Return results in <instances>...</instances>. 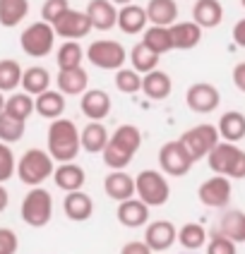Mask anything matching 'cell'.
Wrapping results in <instances>:
<instances>
[{"instance_id": "5b68a950", "label": "cell", "mask_w": 245, "mask_h": 254, "mask_svg": "<svg viewBox=\"0 0 245 254\" xmlns=\"http://www.w3.org/2000/svg\"><path fill=\"white\" fill-rule=\"evenodd\" d=\"M19 216L29 228H46L53 218V197L43 187H31L19 206Z\"/></svg>"}, {"instance_id": "9c48e42d", "label": "cell", "mask_w": 245, "mask_h": 254, "mask_svg": "<svg viewBox=\"0 0 245 254\" xmlns=\"http://www.w3.org/2000/svg\"><path fill=\"white\" fill-rule=\"evenodd\" d=\"M195 166V158L187 154V149L183 146L180 139H173L161 144L159 149V168L163 175H171V178H183L187 175Z\"/></svg>"}, {"instance_id": "60d3db41", "label": "cell", "mask_w": 245, "mask_h": 254, "mask_svg": "<svg viewBox=\"0 0 245 254\" xmlns=\"http://www.w3.org/2000/svg\"><path fill=\"white\" fill-rule=\"evenodd\" d=\"M70 10V0H43L41 5V19L48 22L51 27L56 24L63 14Z\"/></svg>"}, {"instance_id": "ac0fdd59", "label": "cell", "mask_w": 245, "mask_h": 254, "mask_svg": "<svg viewBox=\"0 0 245 254\" xmlns=\"http://www.w3.org/2000/svg\"><path fill=\"white\" fill-rule=\"evenodd\" d=\"M56 86L63 96H82L89 89V74L84 67H72V70H58Z\"/></svg>"}, {"instance_id": "8992f818", "label": "cell", "mask_w": 245, "mask_h": 254, "mask_svg": "<svg viewBox=\"0 0 245 254\" xmlns=\"http://www.w3.org/2000/svg\"><path fill=\"white\" fill-rule=\"evenodd\" d=\"M135 197L142 199L149 209L163 206L171 197V185H168L166 175L161 170H142L135 178Z\"/></svg>"}, {"instance_id": "52a82bcc", "label": "cell", "mask_w": 245, "mask_h": 254, "mask_svg": "<svg viewBox=\"0 0 245 254\" xmlns=\"http://www.w3.org/2000/svg\"><path fill=\"white\" fill-rule=\"evenodd\" d=\"M86 58L94 67L106 72H118L120 67H125L128 63V51L120 41H113V39H99L94 41L89 48H86Z\"/></svg>"}, {"instance_id": "83f0119b", "label": "cell", "mask_w": 245, "mask_h": 254, "mask_svg": "<svg viewBox=\"0 0 245 254\" xmlns=\"http://www.w3.org/2000/svg\"><path fill=\"white\" fill-rule=\"evenodd\" d=\"M216 129H219L221 141L238 144L241 139H245V115L238 113V111H229V113H224L219 118Z\"/></svg>"}, {"instance_id": "e575fe53", "label": "cell", "mask_w": 245, "mask_h": 254, "mask_svg": "<svg viewBox=\"0 0 245 254\" xmlns=\"http://www.w3.org/2000/svg\"><path fill=\"white\" fill-rule=\"evenodd\" d=\"M178 242L185 252H197L207 245V228L202 223H185L178 230Z\"/></svg>"}, {"instance_id": "8fae6325", "label": "cell", "mask_w": 245, "mask_h": 254, "mask_svg": "<svg viewBox=\"0 0 245 254\" xmlns=\"http://www.w3.org/2000/svg\"><path fill=\"white\" fill-rule=\"evenodd\" d=\"M233 194V185L229 178L224 175H214V178H207L197 190V197L207 209H226Z\"/></svg>"}, {"instance_id": "277c9868", "label": "cell", "mask_w": 245, "mask_h": 254, "mask_svg": "<svg viewBox=\"0 0 245 254\" xmlns=\"http://www.w3.org/2000/svg\"><path fill=\"white\" fill-rule=\"evenodd\" d=\"M207 163L214 170V175H224L229 180H243L245 178V151L238 144L219 141L212 149V154L207 156Z\"/></svg>"}, {"instance_id": "3957f363", "label": "cell", "mask_w": 245, "mask_h": 254, "mask_svg": "<svg viewBox=\"0 0 245 254\" xmlns=\"http://www.w3.org/2000/svg\"><path fill=\"white\" fill-rule=\"evenodd\" d=\"M53 158L46 149H27L17 158V178L29 187H41L48 178H53Z\"/></svg>"}, {"instance_id": "ffe728a7", "label": "cell", "mask_w": 245, "mask_h": 254, "mask_svg": "<svg viewBox=\"0 0 245 254\" xmlns=\"http://www.w3.org/2000/svg\"><path fill=\"white\" fill-rule=\"evenodd\" d=\"M103 192L118 204L128 201L135 197V178H130L125 170H111L103 180Z\"/></svg>"}, {"instance_id": "d6986e66", "label": "cell", "mask_w": 245, "mask_h": 254, "mask_svg": "<svg viewBox=\"0 0 245 254\" xmlns=\"http://www.w3.org/2000/svg\"><path fill=\"white\" fill-rule=\"evenodd\" d=\"M118 221H120V226L125 228H142L149 223V206L144 204L142 199L132 197L128 201H120L118 204Z\"/></svg>"}, {"instance_id": "4fadbf2b", "label": "cell", "mask_w": 245, "mask_h": 254, "mask_svg": "<svg viewBox=\"0 0 245 254\" xmlns=\"http://www.w3.org/2000/svg\"><path fill=\"white\" fill-rule=\"evenodd\" d=\"M53 31H56V36L65 39V41H80V39H84L86 34L91 31V22H89L86 12H80V10H72L70 7L53 24Z\"/></svg>"}, {"instance_id": "4316f807", "label": "cell", "mask_w": 245, "mask_h": 254, "mask_svg": "<svg viewBox=\"0 0 245 254\" xmlns=\"http://www.w3.org/2000/svg\"><path fill=\"white\" fill-rule=\"evenodd\" d=\"M171 91H173V82L166 72L154 70V72H149V74L142 77V94L147 99L163 101V99L171 96Z\"/></svg>"}, {"instance_id": "7402d4cb", "label": "cell", "mask_w": 245, "mask_h": 254, "mask_svg": "<svg viewBox=\"0 0 245 254\" xmlns=\"http://www.w3.org/2000/svg\"><path fill=\"white\" fill-rule=\"evenodd\" d=\"M214 233L233 240L236 245H243L245 242V213L238 211V209H226V211L219 216V226H216Z\"/></svg>"}, {"instance_id": "484cf974", "label": "cell", "mask_w": 245, "mask_h": 254, "mask_svg": "<svg viewBox=\"0 0 245 254\" xmlns=\"http://www.w3.org/2000/svg\"><path fill=\"white\" fill-rule=\"evenodd\" d=\"M34 111L41 118L53 123L58 118H63V113H65V96L58 89H48V91H43L41 96L34 99Z\"/></svg>"}, {"instance_id": "ba28073f", "label": "cell", "mask_w": 245, "mask_h": 254, "mask_svg": "<svg viewBox=\"0 0 245 254\" xmlns=\"http://www.w3.org/2000/svg\"><path fill=\"white\" fill-rule=\"evenodd\" d=\"M19 46H22V51H24L29 58L41 60V58L53 53V46H56V31H53V27H51L48 22H43V19L41 22H34V24H29V27L22 31Z\"/></svg>"}, {"instance_id": "5bb4252c", "label": "cell", "mask_w": 245, "mask_h": 254, "mask_svg": "<svg viewBox=\"0 0 245 254\" xmlns=\"http://www.w3.org/2000/svg\"><path fill=\"white\" fill-rule=\"evenodd\" d=\"M144 242L152 252H166L178 242V228L171 221H152L144 230Z\"/></svg>"}, {"instance_id": "f6af8a7d", "label": "cell", "mask_w": 245, "mask_h": 254, "mask_svg": "<svg viewBox=\"0 0 245 254\" xmlns=\"http://www.w3.org/2000/svg\"><path fill=\"white\" fill-rule=\"evenodd\" d=\"M120 254H154V252L149 250V245H147L144 240H130V242L123 245Z\"/></svg>"}, {"instance_id": "1f68e13d", "label": "cell", "mask_w": 245, "mask_h": 254, "mask_svg": "<svg viewBox=\"0 0 245 254\" xmlns=\"http://www.w3.org/2000/svg\"><path fill=\"white\" fill-rule=\"evenodd\" d=\"M159 58L154 51H149L147 46H144L142 41L135 43L132 46V51H130V65H132V70L140 72V74H149V72L159 70Z\"/></svg>"}, {"instance_id": "7a4b0ae2", "label": "cell", "mask_w": 245, "mask_h": 254, "mask_svg": "<svg viewBox=\"0 0 245 254\" xmlns=\"http://www.w3.org/2000/svg\"><path fill=\"white\" fill-rule=\"evenodd\" d=\"M142 146V132L137 125H120L111 134V139L103 149V163L111 170H125L132 163L135 154Z\"/></svg>"}, {"instance_id": "e0dca14e", "label": "cell", "mask_w": 245, "mask_h": 254, "mask_svg": "<svg viewBox=\"0 0 245 254\" xmlns=\"http://www.w3.org/2000/svg\"><path fill=\"white\" fill-rule=\"evenodd\" d=\"M53 183L63 192H80L86 183V173L75 161L72 163H58V168L53 170Z\"/></svg>"}, {"instance_id": "cb8c5ba5", "label": "cell", "mask_w": 245, "mask_h": 254, "mask_svg": "<svg viewBox=\"0 0 245 254\" xmlns=\"http://www.w3.org/2000/svg\"><path fill=\"white\" fill-rule=\"evenodd\" d=\"M144 10H147V19L152 22V27H173L178 22L175 0H149Z\"/></svg>"}, {"instance_id": "d590c367", "label": "cell", "mask_w": 245, "mask_h": 254, "mask_svg": "<svg viewBox=\"0 0 245 254\" xmlns=\"http://www.w3.org/2000/svg\"><path fill=\"white\" fill-rule=\"evenodd\" d=\"M84 48L77 41H65L60 43V48L56 51V63L58 70H72V67H82L84 60Z\"/></svg>"}, {"instance_id": "816d5d0a", "label": "cell", "mask_w": 245, "mask_h": 254, "mask_svg": "<svg viewBox=\"0 0 245 254\" xmlns=\"http://www.w3.org/2000/svg\"><path fill=\"white\" fill-rule=\"evenodd\" d=\"M241 5H243V7H245V0H241Z\"/></svg>"}, {"instance_id": "f5cc1de1", "label": "cell", "mask_w": 245, "mask_h": 254, "mask_svg": "<svg viewBox=\"0 0 245 254\" xmlns=\"http://www.w3.org/2000/svg\"><path fill=\"white\" fill-rule=\"evenodd\" d=\"M187 254H197V252H187Z\"/></svg>"}, {"instance_id": "f35d334b", "label": "cell", "mask_w": 245, "mask_h": 254, "mask_svg": "<svg viewBox=\"0 0 245 254\" xmlns=\"http://www.w3.org/2000/svg\"><path fill=\"white\" fill-rule=\"evenodd\" d=\"M27 132V123L17 120L12 115H7L5 111L0 113V141L2 144H17Z\"/></svg>"}, {"instance_id": "d4e9b609", "label": "cell", "mask_w": 245, "mask_h": 254, "mask_svg": "<svg viewBox=\"0 0 245 254\" xmlns=\"http://www.w3.org/2000/svg\"><path fill=\"white\" fill-rule=\"evenodd\" d=\"M147 10L142 5H125L118 10V29L128 36H135V34H144L147 29Z\"/></svg>"}, {"instance_id": "6da1fadb", "label": "cell", "mask_w": 245, "mask_h": 254, "mask_svg": "<svg viewBox=\"0 0 245 254\" xmlns=\"http://www.w3.org/2000/svg\"><path fill=\"white\" fill-rule=\"evenodd\" d=\"M46 151L58 163H72L77 154L82 151L80 141V127L68 118H58L48 125L46 132Z\"/></svg>"}, {"instance_id": "8d00e7d4", "label": "cell", "mask_w": 245, "mask_h": 254, "mask_svg": "<svg viewBox=\"0 0 245 254\" xmlns=\"http://www.w3.org/2000/svg\"><path fill=\"white\" fill-rule=\"evenodd\" d=\"M22 65L17 60H0V91L2 94H14L17 86H22Z\"/></svg>"}, {"instance_id": "f1b7e54d", "label": "cell", "mask_w": 245, "mask_h": 254, "mask_svg": "<svg viewBox=\"0 0 245 254\" xmlns=\"http://www.w3.org/2000/svg\"><path fill=\"white\" fill-rule=\"evenodd\" d=\"M108 139H111V134L103 127V123H89L80 129V141L86 154H103Z\"/></svg>"}, {"instance_id": "9a60e30c", "label": "cell", "mask_w": 245, "mask_h": 254, "mask_svg": "<svg viewBox=\"0 0 245 254\" xmlns=\"http://www.w3.org/2000/svg\"><path fill=\"white\" fill-rule=\"evenodd\" d=\"M80 108L89 123H101L111 115V96L103 89H86L82 94Z\"/></svg>"}, {"instance_id": "7c38bea8", "label": "cell", "mask_w": 245, "mask_h": 254, "mask_svg": "<svg viewBox=\"0 0 245 254\" xmlns=\"http://www.w3.org/2000/svg\"><path fill=\"white\" fill-rule=\"evenodd\" d=\"M185 103H187V108H190L192 113L209 115L219 108L221 94H219V89H216L214 84H209V82H197V84H192L190 89H187Z\"/></svg>"}, {"instance_id": "ee69618b", "label": "cell", "mask_w": 245, "mask_h": 254, "mask_svg": "<svg viewBox=\"0 0 245 254\" xmlns=\"http://www.w3.org/2000/svg\"><path fill=\"white\" fill-rule=\"evenodd\" d=\"M19 240L12 228H0V254H17Z\"/></svg>"}, {"instance_id": "ab89813d", "label": "cell", "mask_w": 245, "mask_h": 254, "mask_svg": "<svg viewBox=\"0 0 245 254\" xmlns=\"http://www.w3.org/2000/svg\"><path fill=\"white\" fill-rule=\"evenodd\" d=\"M115 89L120 94H140L142 91V74L135 72L132 67H120L115 72Z\"/></svg>"}, {"instance_id": "30bf717a", "label": "cell", "mask_w": 245, "mask_h": 254, "mask_svg": "<svg viewBox=\"0 0 245 254\" xmlns=\"http://www.w3.org/2000/svg\"><path fill=\"white\" fill-rule=\"evenodd\" d=\"M180 141H183V146L187 149V154L192 156L195 161H200V158H207V156L212 154V149L221 141V137H219L216 125L202 123V125H195V127H190V129H185L180 134Z\"/></svg>"}, {"instance_id": "bcb514c9", "label": "cell", "mask_w": 245, "mask_h": 254, "mask_svg": "<svg viewBox=\"0 0 245 254\" xmlns=\"http://www.w3.org/2000/svg\"><path fill=\"white\" fill-rule=\"evenodd\" d=\"M233 84H236V89L238 91H243L245 94V63H238L236 67H233Z\"/></svg>"}, {"instance_id": "d6a6232c", "label": "cell", "mask_w": 245, "mask_h": 254, "mask_svg": "<svg viewBox=\"0 0 245 254\" xmlns=\"http://www.w3.org/2000/svg\"><path fill=\"white\" fill-rule=\"evenodd\" d=\"M29 0H0V24L2 27H17L27 19Z\"/></svg>"}, {"instance_id": "74e56055", "label": "cell", "mask_w": 245, "mask_h": 254, "mask_svg": "<svg viewBox=\"0 0 245 254\" xmlns=\"http://www.w3.org/2000/svg\"><path fill=\"white\" fill-rule=\"evenodd\" d=\"M5 113L17 118V120H24L34 113V96H29L24 91H14L5 99Z\"/></svg>"}, {"instance_id": "f907efd6", "label": "cell", "mask_w": 245, "mask_h": 254, "mask_svg": "<svg viewBox=\"0 0 245 254\" xmlns=\"http://www.w3.org/2000/svg\"><path fill=\"white\" fill-rule=\"evenodd\" d=\"M2 111H5V94L0 91V113H2Z\"/></svg>"}, {"instance_id": "7dc6e473", "label": "cell", "mask_w": 245, "mask_h": 254, "mask_svg": "<svg viewBox=\"0 0 245 254\" xmlns=\"http://www.w3.org/2000/svg\"><path fill=\"white\" fill-rule=\"evenodd\" d=\"M233 41L238 43L241 48H245V17L233 24Z\"/></svg>"}, {"instance_id": "f546056e", "label": "cell", "mask_w": 245, "mask_h": 254, "mask_svg": "<svg viewBox=\"0 0 245 254\" xmlns=\"http://www.w3.org/2000/svg\"><path fill=\"white\" fill-rule=\"evenodd\" d=\"M171 29V39L175 51H192L202 41V29L195 22H175Z\"/></svg>"}, {"instance_id": "2e32d148", "label": "cell", "mask_w": 245, "mask_h": 254, "mask_svg": "<svg viewBox=\"0 0 245 254\" xmlns=\"http://www.w3.org/2000/svg\"><path fill=\"white\" fill-rule=\"evenodd\" d=\"M84 12L91 22V29L96 31H111L118 27V7L111 0H89Z\"/></svg>"}, {"instance_id": "7bdbcfd3", "label": "cell", "mask_w": 245, "mask_h": 254, "mask_svg": "<svg viewBox=\"0 0 245 254\" xmlns=\"http://www.w3.org/2000/svg\"><path fill=\"white\" fill-rule=\"evenodd\" d=\"M207 254H238V250H236V242L233 240L214 233L209 238V242H207Z\"/></svg>"}, {"instance_id": "603a6c76", "label": "cell", "mask_w": 245, "mask_h": 254, "mask_svg": "<svg viewBox=\"0 0 245 254\" xmlns=\"http://www.w3.org/2000/svg\"><path fill=\"white\" fill-rule=\"evenodd\" d=\"M224 19V7L219 0H195L192 5V22L200 29H214Z\"/></svg>"}, {"instance_id": "44dd1931", "label": "cell", "mask_w": 245, "mask_h": 254, "mask_svg": "<svg viewBox=\"0 0 245 254\" xmlns=\"http://www.w3.org/2000/svg\"><path fill=\"white\" fill-rule=\"evenodd\" d=\"M63 211L65 216L75 221V223H84L91 218V213H94V201L91 197L86 194V192H68L65 199H63Z\"/></svg>"}, {"instance_id": "836d02e7", "label": "cell", "mask_w": 245, "mask_h": 254, "mask_svg": "<svg viewBox=\"0 0 245 254\" xmlns=\"http://www.w3.org/2000/svg\"><path fill=\"white\" fill-rule=\"evenodd\" d=\"M142 43L149 48V51H154L157 56H163V53L173 51L171 29L168 27H149V29H144Z\"/></svg>"}, {"instance_id": "b9f144b4", "label": "cell", "mask_w": 245, "mask_h": 254, "mask_svg": "<svg viewBox=\"0 0 245 254\" xmlns=\"http://www.w3.org/2000/svg\"><path fill=\"white\" fill-rule=\"evenodd\" d=\"M14 173H17V158H14L10 144L0 141V185L7 183Z\"/></svg>"}, {"instance_id": "681fc988", "label": "cell", "mask_w": 245, "mask_h": 254, "mask_svg": "<svg viewBox=\"0 0 245 254\" xmlns=\"http://www.w3.org/2000/svg\"><path fill=\"white\" fill-rule=\"evenodd\" d=\"M111 2H113V5H123V7H125V5H132V0H111Z\"/></svg>"}, {"instance_id": "c3c4849f", "label": "cell", "mask_w": 245, "mask_h": 254, "mask_svg": "<svg viewBox=\"0 0 245 254\" xmlns=\"http://www.w3.org/2000/svg\"><path fill=\"white\" fill-rule=\"evenodd\" d=\"M7 204H10V194H7V190L0 185V213L7 209Z\"/></svg>"}, {"instance_id": "4dcf8cb0", "label": "cell", "mask_w": 245, "mask_h": 254, "mask_svg": "<svg viewBox=\"0 0 245 254\" xmlns=\"http://www.w3.org/2000/svg\"><path fill=\"white\" fill-rule=\"evenodd\" d=\"M51 89V72L41 67V65H34V67H27L22 72V91L29 94V96H41L43 91Z\"/></svg>"}]
</instances>
